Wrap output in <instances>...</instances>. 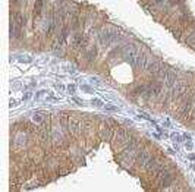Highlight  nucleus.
<instances>
[{
	"label": "nucleus",
	"mask_w": 195,
	"mask_h": 192,
	"mask_svg": "<svg viewBox=\"0 0 195 192\" xmlns=\"http://www.w3.org/2000/svg\"><path fill=\"white\" fill-rule=\"evenodd\" d=\"M116 32V28L112 27V29L109 28H101L98 31V43L103 47H110L113 44V34Z\"/></svg>",
	"instance_id": "1"
},
{
	"label": "nucleus",
	"mask_w": 195,
	"mask_h": 192,
	"mask_svg": "<svg viewBox=\"0 0 195 192\" xmlns=\"http://www.w3.org/2000/svg\"><path fill=\"white\" fill-rule=\"evenodd\" d=\"M175 179H176V175H175V172L172 170V167L169 166V167L164 170V172L162 173V176L158 178V185H160V189H164V188H169L172 185V183L175 182Z\"/></svg>",
	"instance_id": "2"
},
{
	"label": "nucleus",
	"mask_w": 195,
	"mask_h": 192,
	"mask_svg": "<svg viewBox=\"0 0 195 192\" xmlns=\"http://www.w3.org/2000/svg\"><path fill=\"white\" fill-rule=\"evenodd\" d=\"M69 130H71V135L78 138L79 135L82 134V117L75 115H71L69 117Z\"/></svg>",
	"instance_id": "3"
},
{
	"label": "nucleus",
	"mask_w": 195,
	"mask_h": 192,
	"mask_svg": "<svg viewBox=\"0 0 195 192\" xmlns=\"http://www.w3.org/2000/svg\"><path fill=\"white\" fill-rule=\"evenodd\" d=\"M114 129H116V128H113V126L109 123V120L106 119L104 122L100 125V129H98V138H100L101 141H112V136H113V134H114Z\"/></svg>",
	"instance_id": "4"
},
{
	"label": "nucleus",
	"mask_w": 195,
	"mask_h": 192,
	"mask_svg": "<svg viewBox=\"0 0 195 192\" xmlns=\"http://www.w3.org/2000/svg\"><path fill=\"white\" fill-rule=\"evenodd\" d=\"M150 155H151V153H150L145 147H141V148L138 150L137 155H135V160H133L135 167L137 169H144V166H145V163H147V160L150 159Z\"/></svg>",
	"instance_id": "5"
},
{
	"label": "nucleus",
	"mask_w": 195,
	"mask_h": 192,
	"mask_svg": "<svg viewBox=\"0 0 195 192\" xmlns=\"http://www.w3.org/2000/svg\"><path fill=\"white\" fill-rule=\"evenodd\" d=\"M162 159H164V157H163L160 153H154V154H151V155H150V159L147 160V163H145V166H144V170L147 172V175H150V173L154 170V167L157 166V163Z\"/></svg>",
	"instance_id": "6"
},
{
	"label": "nucleus",
	"mask_w": 195,
	"mask_h": 192,
	"mask_svg": "<svg viewBox=\"0 0 195 192\" xmlns=\"http://www.w3.org/2000/svg\"><path fill=\"white\" fill-rule=\"evenodd\" d=\"M158 67H160V62H158L156 57L152 59H148L147 60V65H145V73L147 75H150V76H156V73H157Z\"/></svg>",
	"instance_id": "7"
},
{
	"label": "nucleus",
	"mask_w": 195,
	"mask_h": 192,
	"mask_svg": "<svg viewBox=\"0 0 195 192\" xmlns=\"http://www.w3.org/2000/svg\"><path fill=\"white\" fill-rule=\"evenodd\" d=\"M179 81V78H178V73L176 71H173V69H169V72H167V76L164 79V86H166V90H170L173 86L176 85V82Z\"/></svg>",
	"instance_id": "8"
},
{
	"label": "nucleus",
	"mask_w": 195,
	"mask_h": 192,
	"mask_svg": "<svg viewBox=\"0 0 195 192\" xmlns=\"http://www.w3.org/2000/svg\"><path fill=\"white\" fill-rule=\"evenodd\" d=\"M97 54H98V48H97V46H92V47H90L88 50H85L84 52V60L87 62V65H92L94 63V60L97 59Z\"/></svg>",
	"instance_id": "9"
},
{
	"label": "nucleus",
	"mask_w": 195,
	"mask_h": 192,
	"mask_svg": "<svg viewBox=\"0 0 195 192\" xmlns=\"http://www.w3.org/2000/svg\"><path fill=\"white\" fill-rule=\"evenodd\" d=\"M147 60H148V57L145 56V53H144V52H138V53H137L135 67L139 69V71H144V69H145V65H147Z\"/></svg>",
	"instance_id": "10"
},
{
	"label": "nucleus",
	"mask_w": 195,
	"mask_h": 192,
	"mask_svg": "<svg viewBox=\"0 0 195 192\" xmlns=\"http://www.w3.org/2000/svg\"><path fill=\"white\" fill-rule=\"evenodd\" d=\"M44 3H46V0H35V2H34V10H32L34 18H40V16L43 15Z\"/></svg>",
	"instance_id": "11"
},
{
	"label": "nucleus",
	"mask_w": 195,
	"mask_h": 192,
	"mask_svg": "<svg viewBox=\"0 0 195 192\" xmlns=\"http://www.w3.org/2000/svg\"><path fill=\"white\" fill-rule=\"evenodd\" d=\"M144 91H145V84H138V85H135L129 91V96L133 97V98H137V97H142Z\"/></svg>",
	"instance_id": "12"
},
{
	"label": "nucleus",
	"mask_w": 195,
	"mask_h": 192,
	"mask_svg": "<svg viewBox=\"0 0 195 192\" xmlns=\"http://www.w3.org/2000/svg\"><path fill=\"white\" fill-rule=\"evenodd\" d=\"M167 72H169V67H167L164 63H160V67H158V71L154 78H157V79L164 82V79H166V76H167Z\"/></svg>",
	"instance_id": "13"
},
{
	"label": "nucleus",
	"mask_w": 195,
	"mask_h": 192,
	"mask_svg": "<svg viewBox=\"0 0 195 192\" xmlns=\"http://www.w3.org/2000/svg\"><path fill=\"white\" fill-rule=\"evenodd\" d=\"M47 117H48V113L38 111V113H34V115H32V122L35 123V125H40V123H43Z\"/></svg>",
	"instance_id": "14"
},
{
	"label": "nucleus",
	"mask_w": 195,
	"mask_h": 192,
	"mask_svg": "<svg viewBox=\"0 0 195 192\" xmlns=\"http://www.w3.org/2000/svg\"><path fill=\"white\" fill-rule=\"evenodd\" d=\"M185 43L189 46V47H195V28H192V32H189L186 35Z\"/></svg>",
	"instance_id": "15"
},
{
	"label": "nucleus",
	"mask_w": 195,
	"mask_h": 192,
	"mask_svg": "<svg viewBox=\"0 0 195 192\" xmlns=\"http://www.w3.org/2000/svg\"><path fill=\"white\" fill-rule=\"evenodd\" d=\"M169 138H170L175 144H181L182 141H183V136H182L181 134H178V132H172V134L169 135Z\"/></svg>",
	"instance_id": "16"
},
{
	"label": "nucleus",
	"mask_w": 195,
	"mask_h": 192,
	"mask_svg": "<svg viewBox=\"0 0 195 192\" xmlns=\"http://www.w3.org/2000/svg\"><path fill=\"white\" fill-rule=\"evenodd\" d=\"M48 96V91L47 90H41V91H38V92H35V96H34V98L35 100H41V98H44V97H47Z\"/></svg>",
	"instance_id": "17"
},
{
	"label": "nucleus",
	"mask_w": 195,
	"mask_h": 192,
	"mask_svg": "<svg viewBox=\"0 0 195 192\" xmlns=\"http://www.w3.org/2000/svg\"><path fill=\"white\" fill-rule=\"evenodd\" d=\"M91 104H92L94 107H98V109H103V107H104L103 101L98 100V98H92V100H91Z\"/></svg>",
	"instance_id": "18"
},
{
	"label": "nucleus",
	"mask_w": 195,
	"mask_h": 192,
	"mask_svg": "<svg viewBox=\"0 0 195 192\" xmlns=\"http://www.w3.org/2000/svg\"><path fill=\"white\" fill-rule=\"evenodd\" d=\"M66 92H68V94H72V96H73V94L76 92V85H75V84H69V85L66 86Z\"/></svg>",
	"instance_id": "19"
},
{
	"label": "nucleus",
	"mask_w": 195,
	"mask_h": 192,
	"mask_svg": "<svg viewBox=\"0 0 195 192\" xmlns=\"http://www.w3.org/2000/svg\"><path fill=\"white\" fill-rule=\"evenodd\" d=\"M81 90H82V91H85V92H88V94H92V92H94V88H91V86L87 85V84H82Z\"/></svg>",
	"instance_id": "20"
},
{
	"label": "nucleus",
	"mask_w": 195,
	"mask_h": 192,
	"mask_svg": "<svg viewBox=\"0 0 195 192\" xmlns=\"http://www.w3.org/2000/svg\"><path fill=\"white\" fill-rule=\"evenodd\" d=\"M32 91H29V90H28V91H25L24 92V96H22V101H28L29 100V98H32Z\"/></svg>",
	"instance_id": "21"
},
{
	"label": "nucleus",
	"mask_w": 195,
	"mask_h": 192,
	"mask_svg": "<svg viewBox=\"0 0 195 192\" xmlns=\"http://www.w3.org/2000/svg\"><path fill=\"white\" fill-rule=\"evenodd\" d=\"M104 109H106V110H109V111H118V107L112 106V104H106Z\"/></svg>",
	"instance_id": "22"
},
{
	"label": "nucleus",
	"mask_w": 195,
	"mask_h": 192,
	"mask_svg": "<svg viewBox=\"0 0 195 192\" xmlns=\"http://www.w3.org/2000/svg\"><path fill=\"white\" fill-rule=\"evenodd\" d=\"M72 101L76 103V104H79V106H84V101H82L81 98H78V97H72Z\"/></svg>",
	"instance_id": "23"
},
{
	"label": "nucleus",
	"mask_w": 195,
	"mask_h": 192,
	"mask_svg": "<svg viewBox=\"0 0 195 192\" xmlns=\"http://www.w3.org/2000/svg\"><path fill=\"white\" fill-rule=\"evenodd\" d=\"M185 148L188 150V151H191V150L194 148V144H192V141H186V142H185Z\"/></svg>",
	"instance_id": "24"
},
{
	"label": "nucleus",
	"mask_w": 195,
	"mask_h": 192,
	"mask_svg": "<svg viewBox=\"0 0 195 192\" xmlns=\"http://www.w3.org/2000/svg\"><path fill=\"white\" fill-rule=\"evenodd\" d=\"M19 62H25V63H31L32 62V59L31 57H18Z\"/></svg>",
	"instance_id": "25"
},
{
	"label": "nucleus",
	"mask_w": 195,
	"mask_h": 192,
	"mask_svg": "<svg viewBox=\"0 0 195 192\" xmlns=\"http://www.w3.org/2000/svg\"><path fill=\"white\" fill-rule=\"evenodd\" d=\"M56 90H57V91H65V90H66V86H65V85H62V84H57V85H56Z\"/></svg>",
	"instance_id": "26"
},
{
	"label": "nucleus",
	"mask_w": 195,
	"mask_h": 192,
	"mask_svg": "<svg viewBox=\"0 0 195 192\" xmlns=\"http://www.w3.org/2000/svg\"><path fill=\"white\" fill-rule=\"evenodd\" d=\"M34 86H37V81H31L28 84V85H27V90H31V88H34Z\"/></svg>",
	"instance_id": "27"
},
{
	"label": "nucleus",
	"mask_w": 195,
	"mask_h": 192,
	"mask_svg": "<svg viewBox=\"0 0 195 192\" xmlns=\"http://www.w3.org/2000/svg\"><path fill=\"white\" fill-rule=\"evenodd\" d=\"M18 104H19V101H18V100H15V98H13V100H10V103H9V106H10V107H16Z\"/></svg>",
	"instance_id": "28"
},
{
	"label": "nucleus",
	"mask_w": 195,
	"mask_h": 192,
	"mask_svg": "<svg viewBox=\"0 0 195 192\" xmlns=\"http://www.w3.org/2000/svg\"><path fill=\"white\" fill-rule=\"evenodd\" d=\"M182 136H183V139H185V141H192V138H191L189 134H183Z\"/></svg>",
	"instance_id": "29"
},
{
	"label": "nucleus",
	"mask_w": 195,
	"mask_h": 192,
	"mask_svg": "<svg viewBox=\"0 0 195 192\" xmlns=\"http://www.w3.org/2000/svg\"><path fill=\"white\" fill-rule=\"evenodd\" d=\"M188 159L191 160V161H195V154L194 153H191V154H188Z\"/></svg>",
	"instance_id": "30"
},
{
	"label": "nucleus",
	"mask_w": 195,
	"mask_h": 192,
	"mask_svg": "<svg viewBox=\"0 0 195 192\" xmlns=\"http://www.w3.org/2000/svg\"><path fill=\"white\" fill-rule=\"evenodd\" d=\"M91 84H95V85H100V81H97V78H91Z\"/></svg>",
	"instance_id": "31"
},
{
	"label": "nucleus",
	"mask_w": 195,
	"mask_h": 192,
	"mask_svg": "<svg viewBox=\"0 0 195 192\" xmlns=\"http://www.w3.org/2000/svg\"><path fill=\"white\" fill-rule=\"evenodd\" d=\"M19 86H21V84H19V82H15L12 88H13V90H16V88H19Z\"/></svg>",
	"instance_id": "32"
},
{
	"label": "nucleus",
	"mask_w": 195,
	"mask_h": 192,
	"mask_svg": "<svg viewBox=\"0 0 195 192\" xmlns=\"http://www.w3.org/2000/svg\"><path fill=\"white\" fill-rule=\"evenodd\" d=\"M163 123H164L166 126H169V125H170V120H169V119H164V120H163Z\"/></svg>",
	"instance_id": "33"
},
{
	"label": "nucleus",
	"mask_w": 195,
	"mask_h": 192,
	"mask_svg": "<svg viewBox=\"0 0 195 192\" xmlns=\"http://www.w3.org/2000/svg\"><path fill=\"white\" fill-rule=\"evenodd\" d=\"M152 136H154V138H156V139H162V138H160V135H158V134H152Z\"/></svg>",
	"instance_id": "34"
},
{
	"label": "nucleus",
	"mask_w": 195,
	"mask_h": 192,
	"mask_svg": "<svg viewBox=\"0 0 195 192\" xmlns=\"http://www.w3.org/2000/svg\"><path fill=\"white\" fill-rule=\"evenodd\" d=\"M167 153H169V154H175V151H173L172 148H167Z\"/></svg>",
	"instance_id": "35"
}]
</instances>
